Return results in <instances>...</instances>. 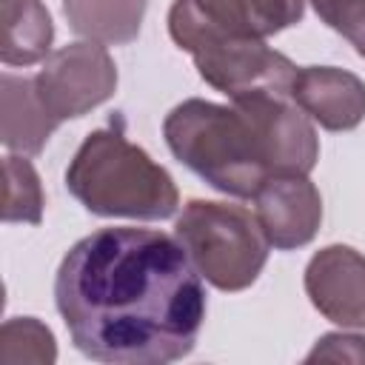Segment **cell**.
Wrapping results in <instances>:
<instances>
[{"label": "cell", "mask_w": 365, "mask_h": 365, "mask_svg": "<svg viewBox=\"0 0 365 365\" xmlns=\"http://www.w3.org/2000/svg\"><path fill=\"white\" fill-rule=\"evenodd\" d=\"M0 88H3L0 97H3V143H6V148L17 151V154H37L48 143L57 123L43 108V103L34 91V80L14 77L6 71L0 77Z\"/></svg>", "instance_id": "cell-11"}, {"label": "cell", "mask_w": 365, "mask_h": 365, "mask_svg": "<svg viewBox=\"0 0 365 365\" xmlns=\"http://www.w3.org/2000/svg\"><path fill=\"white\" fill-rule=\"evenodd\" d=\"M302 20V0H174L171 40L194 51L214 40H265Z\"/></svg>", "instance_id": "cell-5"}, {"label": "cell", "mask_w": 365, "mask_h": 365, "mask_svg": "<svg viewBox=\"0 0 365 365\" xmlns=\"http://www.w3.org/2000/svg\"><path fill=\"white\" fill-rule=\"evenodd\" d=\"M200 77L228 100L245 94L291 97V83L299 66L265 46V40H214L191 51Z\"/></svg>", "instance_id": "cell-7"}, {"label": "cell", "mask_w": 365, "mask_h": 365, "mask_svg": "<svg viewBox=\"0 0 365 365\" xmlns=\"http://www.w3.org/2000/svg\"><path fill=\"white\" fill-rule=\"evenodd\" d=\"M54 26L40 0H0V57L6 66H31L48 57Z\"/></svg>", "instance_id": "cell-12"}, {"label": "cell", "mask_w": 365, "mask_h": 365, "mask_svg": "<svg viewBox=\"0 0 365 365\" xmlns=\"http://www.w3.org/2000/svg\"><path fill=\"white\" fill-rule=\"evenodd\" d=\"M174 234L197 274L220 291L248 288L259 277L271 245L257 214L211 200H191L177 217Z\"/></svg>", "instance_id": "cell-4"}, {"label": "cell", "mask_w": 365, "mask_h": 365, "mask_svg": "<svg viewBox=\"0 0 365 365\" xmlns=\"http://www.w3.org/2000/svg\"><path fill=\"white\" fill-rule=\"evenodd\" d=\"M0 342L3 362H54L57 356L51 331L31 317L9 319L3 325Z\"/></svg>", "instance_id": "cell-15"}, {"label": "cell", "mask_w": 365, "mask_h": 365, "mask_svg": "<svg viewBox=\"0 0 365 365\" xmlns=\"http://www.w3.org/2000/svg\"><path fill=\"white\" fill-rule=\"evenodd\" d=\"M317 14L365 57V0H311Z\"/></svg>", "instance_id": "cell-16"}, {"label": "cell", "mask_w": 365, "mask_h": 365, "mask_svg": "<svg viewBox=\"0 0 365 365\" xmlns=\"http://www.w3.org/2000/svg\"><path fill=\"white\" fill-rule=\"evenodd\" d=\"M331 359V362H365V339L354 334H328L322 336L314 351L308 354V362Z\"/></svg>", "instance_id": "cell-17"}, {"label": "cell", "mask_w": 365, "mask_h": 365, "mask_svg": "<svg viewBox=\"0 0 365 365\" xmlns=\"http://www.w3.org/2000/svg\"><path fill=\"white\" fill-rule=\"evenodd\" d=\"M257 220L268 242L279 251L302 248L317 237L322 200L308 174H277L254 194Z\"/></svg>", "instance_id": "cell-8"}, {"label": "cell", "mask_w": 365, "mask_h": 365, "mask_svg": "<svg viewBox=\"0 0 365 365\" xmlns=\"http://www.w3.org/2000/svg\"><path fill=\"white\" fill-rule=\"evenodd\" d=\"M171 154L231 197H254L277 174H308L319 140L305 111L282 94H245L231 106L185 100L163 123Z\"/></svg>", "instance_id": "cell-2"}, {"label": "cell", "mask_w": 365, "mask_h": 365, "mask_svg": "<svg viewBox=\"0 0 365 365\" xmlns=\"http://www.w3.org/2000/svg\"><path fill=\"white\" fill-rule=\"evenodd\" d=\"M57 311L74 345L100 362L165 365L191 354L205 291L177 240L154 228H100L63 257Z\"/></svg>", "instance_id": "cell-1"}, {"label": "cell", "mask_w": 365, "mask_h": 365, "mask_svg": "<svg viewBox=\"0 0 365 365\" xmlns=\"http://www.w3.org/2000/svg\"><path fill=\"white\" fill-rule=\"evenodd\" d=\"M148 0H63L68 26L94 43L123 46L140 34Z\"/></svg>", "instance_id": "cell-13"}, {"label": "cell", "mask_w": 365, "mask_h": 365, "mask_svg": "<svg viewBox=\"0 0 365 365\" xmlns=\"http://www.w3.org/2000/svg\"><path fill=\"white\" fill-rule=\"evenodd\" d=\"M66 185L97 217L165 220L180 194L171 174L134 145L120 125L91 131L66 171Z\"/></svg>", "instance_id": "cell-3"}, {"label": "cell", "mask_w": 365, "mask_h": 365, "mask_svg": "<svg viewBox=\"0 0 365 365\" xmlns=\"http://www.w3.org/2000/svg\"><path fill=\"white\" fill-rule=\"evenodd\" d=\"M305 291L314 308L342 325L365 328V257L348 245H328L305 268Z\"/></svg>", "instance_id": "cell-9"}, {"label": "cell", "mask_w": 365, "mask_h": 365, "mask_svg": "<svg viewBox=\"0 0 365 365\" xmlns=\"http://www.w3.org/2000/svg\"><path fill=\"white\" fill-rule=\"evenodd\" d=\"M31 80L43 108L60 125L68 117L88 114L114 94L117 66L103 43L86 40L51 51Z\"/></svg>", "instance_id": "cell-6"}, {"label": "cell", "mask_w": 365, "mask_h": 365, "mask_svg": "<svg viewBox=\"0 0 365 365\" xmlns=\"http://www.w3.org/2000/svg\"><path fill=\"white\" fill-rule=\"evenodd\" d=\"M291 100L328 131L356 128L365 117V83L356 74L331 66L297 68Z\"/></svg>", "instance_id": "cell-10"}, {"label": "cell", "mask_w": 365, "mask_h": 365, "mask_svg": "<svg viewBox=\"0 0 365 365\" xmlns=\"http://www.w3.org/2000/svg\"><path fill=\"white\" fill-rule=\"evenodd\" d=\"M3 220L6 222H40L43 217V188L31 163L9 154L3 163Z\"/></svg>", "instance_id": "cell-14"}]
</instances>
